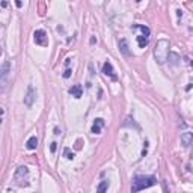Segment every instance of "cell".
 Wrapping results in <instances>:
<instances>
[{"label": "cell", "instance_id": "obj_2", "mask_svg": "<svg viewBox=\"0 0 193 193\" xmlns=\"http://www.w3.org/2000/svg\"><path fill=\"white\" fill-rule=\"evenodd\" d=\"M157 183L155 177H134L133 180V186H131V190L133 192H139V190H143V189H148L151 186H154Z\"/></svg>", "mask_w": 193, "mask_h": 193}, {"label": "cell", "instance_id": "obj_10", "mask_svg": "<svg viewBox=\"0 0 193 193\" xmlns=\"http://www.w3.org/2000/svg\"><path fill=\"white\" fill-rule=\"evenodd\" d=\"M137 45L140 47V48H145L148 45V42H150V36H145V35H137Z\"/></svg>", "mask_w": 193, "mask_h": 193}, {"label": "cell", "instance_id": "obj_13", "mask_svg": "<svg viewBox=\"0 0 193 193\" xmlns=\"http://www.w3.org/2000/svg\"><path fill=\"white\" fill-rule=\"evenodd\" d=\"M26 147H27V150H36V147H38V137H36V136H32V137L26 142Z\"/></svg>", "mask_w": 193, "mask_h": 193}, {"label": "cell", "instance_id": "obj_3", "mask_svg": "<svg viewBox=\"0 0 193 193\" xmlns=\"http://www.w3.org/2000/svg\"><path fill=\"white\" fill-rule=\"evenodd\" d=\"M35 98H36V91H35L33 86H29L27 92H26V96H24V104H26L27 107H32Z\"/></svg>", "mask_w": 193, "mask_h": 193}, {"label": "cell", "instance_id": "obj_19", "mask_svg": "<svg viewBox=\"0 0 193 193\" xmlns=\"http://www.w3.org/2000/svg\"><path fill=\"white\" fill-rule=\"evenodd\" d=\"M15 5H17V8H21V6H23V2H21V0H15Z\"/></svg>", "mask_w": 193, "mask_h": 193}, {"label": "cell", "instance_id": "obj_20", "mask_svg": "<svg viewBox=\"0 0 193 193\" xmlns=\"http://www.w3.org/2000/svg\"><path fill=\"white\" fill-rule=\"evenodd\" d=\"M55 134H56V136H59V134H60V130H59V128H57V127H56V128H55Z\"/></svg>", "mask_w": 193, "mask_h": 193}, {"label": "cell", "instance_id": "obj_16", "mask_svg": "<svg viewBox=\"0 0 193 193\" xmlns=\"http://www.w3.org/2000/svg\"><path fill=\"white\" fill-rule=\"evenodd\" d=\"M71 68L69 66H66V69H65V72H63V79H68V77H71Z\"/></svg>", "mask_w": 193, "mask_h": 193}, {"label": "cell", "instance_id": "obj_6", "mask_svg": "<svg viewBox=\"0 0 193 193\" xmlns=\"http://www.w3.org/2000/svg\"><path fill=\"white\" fill-rule=\"evenodd\" d=\"M9 62L8 60H5L3 62V66H2V88H5L6 86V79H8V76H9Z\"/></svg>", "mask_w": 193, "mask_h": 193}, {"label": "cell", "instance_id": "obj_12", "mask_svg": "<svg viewBox=\"0 0 193 193\" xmlns=\"http://www.w3.org/2000/svg\"><path fill=\"white\" fill-rule=\"evenodd\" d=\"M29 174V169L26 166H20L15 172V180H20V177H26Z\"/></svg>", "mask_w": 193, "mask_h": 193}, {"label": "cell", "instance_id": "obj_14", "mask_svg": "<svg viewBox=\"0 0 193 193\" xmlns=\"http://www.w3.org/2000/svg\"><path fill=\"white\" fill-rule=\"evenodd\" d=\"M107 189H109V181H103L98 187H96V192H98V193H104Z\"/></svg>", "mask_w": 193, "mask_h": 193}, {"label": "cell", "instance_id": "obj_15", "mask_svg": "<svg viewBox=\"0 0 193 193\" xmlns=\"http://www.w3.org/2000/svg\"><path fill=\"white\" fill-rule=\"evenodd\" d=\"M63 155H65L68 160H72V158L76 157V155H74V152H71V150H69V148H65V150H63Z\"/></svg>", "mask_w": 193, "mask_h": 193}, {"label": "cell", "instance_id": "obj_18", "mask_svg": "<svg viewBox=\"0 0 193 193\" xmlns=\"http://www.w3.org/2000/svg\"><path fill=\"white\" fill-rule=\"evenodd\" d=\"M148 154V142H145V147H143V151H142V157H145Z\"/></svg>", "mask_w": 193, "mask_h": 193}, {"label": "cell", "instance_id": "obj_21", "mask_svg": "<svg viewBox=\"0 0 193 193\" xmlns=\"http://www.w3.org/2000/svg\"><path fill=\"white\" fill-rule=\"evenodd\" d=\"M192 88H193V85H189V86H187V88H186V89H187V91H190V89H192Z\"/></svg>", "mask_w": 193, "mask_h": 193}, {"label": "cell", "instance_id": "obj_1", "mask_svg": "<svg viewBox=\"0 0 193 193\" xmlns=\"http://www.w3.org/2000/svg\"><path fill=\"white\" fill-rule=\"evenodd\" d=\"M154 56H155L157 63H160V65H163L167 60V57H169V41L167 39L157 41L155 48H154Z\"/></svg>", "mask_w": 193, "mask_h": 193}, {"label": "cell", "instance_id": "obj_22", "mask_svg": "<svg viewBox=\"0 0 193 193\" xmlns=\"http://www.w3.org/2000/svg\"><path fill=\"white\" fill-rule=\"evenodd\" d=\"M136 2H140V0H136Z\"/></svg>", "mask_w": 193, "mask_h": 193}, {"label": "cell", "instance_id": "obj_7", "mask_svg": "<svg viewBox=\"0 0 193 193\" xmlns=\"http://www.w3.org/2000/svg\"><path fill=\"white\" fill-rule=\"evenodd\" d=\"M103 72H104L106 76L112 77L113 80H116V74H115L113 66H112V63H110V62H104V65H103Z\"/></svg>", "mask_w": 193, "mask_h": 193}, {"label": "cell", "instance_id": "obj_4", "mask_svg": "<svg viewBox=\"0 0 193 193\" xmlns=\"http://www.w3.org/2000/svg\"><path fill=\"white\" fill-rule=\"evenodd\" d=\"M33 39L38 45H45L47 44V33L44 30H36L33 33Z\"/></svg>", "mask_w": 193, "mask_h": 193}, {"label": "cell", "instance_id": "obj_5", "mask_svg": "<svg viewBox=\"0 0 193 193\" xmlns=\"http://www.w3.org/2000/svg\"><path fill=\"white\" fill-rule=\"evenodd\" d=\"M103 127H104V119H101V118H96V119L94 121V125H92L91 131H92L94 134H100V133H101V130H103Z\"/></svg>", "mask_w": 193, "mask_h": 193}, {"label": "cell", "instance_id": "obj_11", "mask_svg": "<svg viewBox=\"0 0 193 193\" xmlns=\"http://www.w3.org/2000/svg\"><path fill=\"white\" fill-rule=\"evenodd\" d=\"M119 48H121V52H122L125 56H130L131 53H130V50H128V44H127V39H121L119 41Z\"/></svg>", "mask_w": 193, "mask_h": 193}, {"label": "cell", "instance_id": "obj_8", "mask_svg": "<svg viewBox=\"0 0 193 193\" xmlns=\"http://www.w3.org/2000/svg\"><path fill=\"white\" fill-rule=\"evenodd\" d=\"M69 94L74 96V98H82V95H83V88H82V85H74V86L69 89Z\"/></svg>", "mask_w": 193, "mask_h": 193}, {"label": "cell", "instance_id": "obj_17", "mask_svg": "<svg viewBox=\"0 0 193 193\" xmlns=\"http://www.w3.org/2000/svg\"><path fill=\"white\" fill-rule=\"evenodd\" d=\"M56 148H57V143H56V142H52V143H50V151H52V154L56 152Z\"/></svg>", "mask_w": 193, "mask_h": 193}, {"label": "cell", "instance_id": "obj_9", "mask_svg": "<svg viewBox=\"0 0 193 193\" xmlns=\"http://www.w3.org/2000/svg\"><path fill=\"white\" fill-rule=\"evenodd\" d=\"M192 142H193V133H183V134H181V143H183V147H189Z\"/></svg>", "mask_w": 193, "mask_h": 193}]
</instances>
